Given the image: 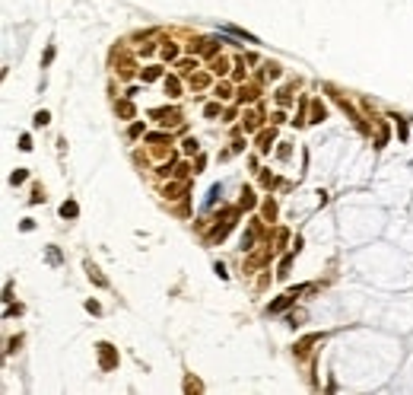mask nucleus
<instances>
[{
  "mask_svg": "<svg viewBox=\"0 0 413 395\" xmlns=\"http://www.w3.org/2000/svg\"><path fill=\"white\" fill-rule=\"evenodd\" d=\"M99 360H102V370H111V366H118V357H114V351H111V344H99Z\"/></svg>",
  "mask_w": 413,
  "mask_h": 395,
  "instance_id": "f257e3e1",
  "label": "nucleus"
},
{
  "mask_svg": "<svg viewBox=\"0 0 413 395\" xmlns=\"http://www.w3.org/2000/svg\"><path fill=\"white\" fill-rule=\"evenodd\" d=\"M302 290H305V287H296V290L283 293V297L276 300V303H270V312H280V309H286V306H289V303H293V300H296V293H302Z\"/></svg>",
  "mask_w": 413,
  "mask_h": 395,
  "instance_id": "f03ea898",
  "label": "nucleus"
},
{
  "mask_svg": "<svg viewBox=\"0 0 413 395\" xmlns=\"http://www.w3.org/2000/svg\"><path fill=\"white\" fill-rule=\"evenodd\" d=\"M153 115L159 118L162 124H175V122H178V112H153Z\"/></svg>",
  "mask_w": 413,
  "mask_h": 395,
  "instance_id": "7ed1b4c3",
  "label": "nucleus"
},
{
  "mask_svg": "<svg viewBox=\"0 0 413 395\" xmlns=\"http://www.w3.org/2000/svg\"><path fill=\"white\" fill-rule=\"evenodd\" d=\"M80 213V207L73 204V201H64V204H60V217H77Z\"/></svg>",
  "mask_w": 413,
  "mask_h": 395,
  "instance_id": "20e7f679",
  "label": "nucleus"
},
{
  "mask_svg": "<svg viewBox=\"0 0 413 395\" xmlns=\"http://www.w3.org/2000/svg\"><path fill=\"white\" fill-rule=\"evenodd\" d=\"M315 341H321V334H311V338H305V341H299V347H296V351H299V354H305V351H308V347H311V344H315Z\"/></svg>",
  "mask_w": 413,
  "mask_h": 395,
  "instance_id": "39448f33",
  "label": "nucleus"
},
{
  "mask_svg": "<svg viewBox=\"0 0 413 395\" xmlns=\"http://www.w3.org/2000/svg\"><path fill=\"white\" fill-rule=\"evenodd\" d=\"M222 32H232V35H239V38H245V42H258L254 35H248V32H242V29H235V26H226Z\"/></svg>",
  "mask_w": 413,
  "mask_h": 395,
  "instance_id": "423d86ee",
  "label": "nucleus"
},
{
  "mask_svg": "<svg viewBox=\"0 0 413 395\" xmlns=\"http://www.w3.org/2000/svg\"><path fill=\"white\" fill-rule=\"evenodd\" d=\"M165 90H168V96H181V92H178V80H175V77L165 80Z\"/></svg>",
  "mask_w": 413,
  "mask_h": 395,
  "instance_id": "0eeeda50",
  "label": "nucleus"
},
{
  "mask_svg": "<svg viewBox=\"0 0 413 395\" xmlns=\"http://www.w3.org/2000/svg\"><path fill=\"white\" fill-rule=\"evenodd\" d=\"M311 122H324V105L315 102V109H311Z\"/></svg>",
  "mask_w": 413,
  "mask_h": 395,
  "instance_id": "6e6552de",
  "label": "nucleus"
},
{
  "mask_svg": "<svg viewBox=\"0 0 413 395\" xmlns=\"http://www.w3.org/2000/svg\"><path fill=\"white\" fill-rule=\"evenodd\" d=\"M48 118H51V115H48L45 109H42V112H35V128H45V124H48Z\"/></svg>",
  "mask_w": 413,
  "mask_h": 395,
  "instance_id": "1a4fd4ad",
  "label": "nucleus"
},
{
  "mask_svg": "<svg viewBox=\"0 0 413 395\" xmlns=\"http://www.w3.org/2000/svg\"><path fill=\"white\" fill-rule=\"evenodd\" d=\"M270 140H274V131H264L261 134V150H270Z\"/></svg>",
  "mask_w": 413,
  "mask_h": 395,
  "instance_id": "9d476101",
  "label": "nucleus"
},
{
  "mask_svg": "<svg viewBox=\"0 0 413 395\" xmlns=\"http://www.w3.org/2000/svg\"><path fill=\"white\" fill-rule=\"evenodd\" d=\"M19 150H26V153L32 150V137H29V134H23V137H19Z\"/></svg>",
  "mask_w": 413,
  "mask_h": 395,
  "instance_id": "9b49d317",
  "label": "nucleus"
},
{
  "mask_svg": "<svg viewBox=\"0 0 413 395\" xmlns=\"http://www.w3.org/2000/svg\"><path fill=\"white\" fill-rule=\"evenodd\" d=\"M10 182H13V185L26 182V169H16V172H13V176H10Z\"/></svg>",
  "mask_w": 413,
  "mask_h": 395,
  "instance_id": "f8f14e48",
  "label": "nucleus"
},
{
  "mask_svg": "<svg viewBox=\"0 0 413 395\" xmlns=\"http://www.w3.org/2000/svg\"><path fill=\"white\" fill-rule=\"evenodd\" d=\"M159 67H150V70H143V80H159Z\"/></svg>",
  "mask_w": 413,
  "mask_h": 395,
  "instance_id": "ddd939ff",
  "label": "nucleus"
},
{
  "mask_svg": "<svg viewBox=\"0 0 413 395\" xmlns=\"http://www.w3.org/2000/svg\"><path fill=\"white\" fill-rule=\"evenodd\" d=\"M185 153H197V140H194V137L185 140Z\"/></svg>",
  "mask_w": 413,
  "mask_h": 395,
  "instance_id": "4468645a",
  "label": "nucleus"
},
{
  "mask_svg": "<svg viewBox=\"0 0 413 395\" xmlns=\"http://www.w3.org/2000/svg\"><path fill=\"white\" fill-rule=\"evenodd\" d=\"M162 51H165V58H168V61H172V58H178V48H175V45H165Z\"/></svg>",
  "mask_w": 413,
  "mask_h": 395,
  "instance_id": "2eb2a0df",
  "label": "nucleus"
},
{
  "mask_svg": "<svg viewBox=\"0 0 413 395\" xmlns=\"http://www.w3.org/2000/svg\"><path fill=\"white\" fill-rule=\"evenodd\" d=\"M118 112H121V115H134V109H131V102H121V105H118Z\"/></svg>",
  "mask_w": 413,
  "mask_h": 395,
  "instance_id": "dca6fc26",
  "label": "nucleus"
},
{
  "mask_svg": "<svg viewBox=\"0 0 413 395\" xmlns=\"http://www.w3.org/2000/svg\"><path fill=\"white\" fill-rule=\"evenodd\" d=\"M289 92H293V90H289V86H286V90H280V96H276V99H280V102L286 105V102H289Z\"/></svg>",
  "mask_w": 413,
  "mask_h": 395,
  "instance_id": "f3484780",
  "label": "nucleus"
},
{
  "mask_svg": "<svg viewBox=\"0 0 413 395\" xmlns=\"http://www.w3.org/2000/svg\"><path fill=\"white\" fill-rule=\"evenodd\" d=\"M48 262H51V265H57V262H60V255H57V249H48Z\"/></svg>",
  "mask_w": 413,
  "mask_h": 395,
  "instance_id": "a211bd4d",
  "label": "nucleus"
}]
</instances>
